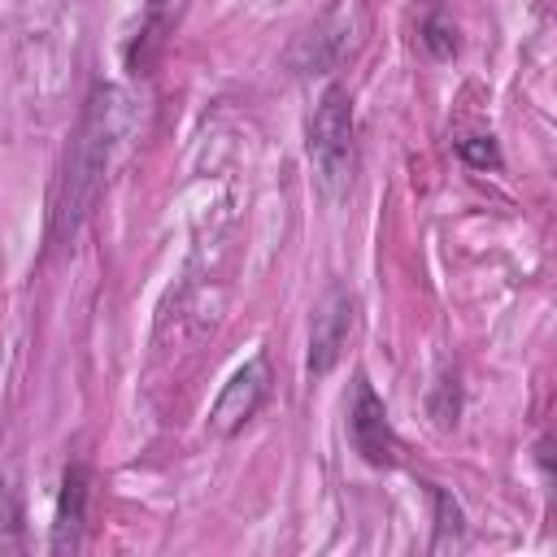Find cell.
<instances>
[{
  "label": "cell",
  "mask_w": 557,
  "mask_h": 557,
  "mask_svg": "<svg viewBox=\"0 0 557 557\" xmlns=\"http://www.w3.org/2000/svg\"><path fill=\"white\" fill-rule=\"evenodd\" d=\"M26 548V509H22V492L9 479V470H0V553H22Z\"/></svg>",
  "instance_id": "cell-10"
},
{
  "label": "cell",
  "mask_w": 557,
  "mask_h": 557,
  "mask_svg": "<svg viewBox=\"0 0 557 557\" xmlns=\"http://www.w3.org/2000/svg\"><path fill=\"white\" fill-rule=\"evenodd\" d=\"M457 413H461V383H457V374L444 370L435 392H431V418L440 426H457Z\"/></svg>",
  "instance_id": "cell-11"
},
{
  "label": "cell",
  "mask_w": 557,
  "mask_h": 557,
  "mask_svg": "<svg viewBox=\"0 0 557 557\" xmlns=\"http://www.w3.org/2000/svg\"><path fill=\"white\" fill-rule=\"evenodd\" d=\"M457 152H461V161L474 165V170H500V165H505L500 144H496L492 135H466V139H457Z\"/></svg>",
  "instance_id": "cell-12"
},
{
  "label": "cell",
  "mask_w": 557,
  "mask_h": 557,
  "mask_svg": "<svg viewBox=\"0 0 557 557\" xmlns=\"http://www.w3.org/2000/svg\"><path fill=\"white\" fill-rule=\"evenodd\" d=\"M113 131H117V91L96 83L87 104H83V117L74 126V139L65 148V165H61L57 200H52V222H48V244H70L83 231V222L91 218L100 187H104Z\"/></svg>",
  "instance_id": "cell-1"
},
{
  "label": "cell",
  "mask_w": 557,
  "mask_h": 557,
  "mask_svg": "<svg viewBox=\"0 0 557 557\" xmlns=\"http://www.w3.org/2000/svg\"><path fill=\"white\" fill-rule=\"evenodd\" d=\"M265 396H270V361H265V352H261V357L244 361V366L231 374V383L222 387V396H218V405H213V413H209L213 435H239V431L257 418V409L265 405Z\"/></svg>",
  "instance_id": "cell-5"
},
{
  "label": "cell",
  "mask_w": 557,
  "mask_h": 557,
  "mask_svg": "<svg viewBox=\"0 0 557 557\" xmlns=\"http://www.w3.org/2000/svg\"><path fill=\"white\" fill-rule=\"evenodd\" d=\"M352 135H357L352 96L344 83H331L309 113V139H305L309 161L326 191H344L352 178Z\"/></svg>",
  "instance_id": "cell-2"
},
{
  "label": "cell",
  "mask_w": 557,
  "mask_h": 557,
  "mask_svg": "<svg viewBox=\"0 0 557 557\" xmlns=\"http://www.w3.org/2000/svg\"><path fill=\"white\" fill-rule=\"evenodd\" d=\"M87 505H91V470L83 461H70L57 492V518H52V553H78L87 544Z\"/></svg>",
  "instance_id": "cell-6"
},
{
  "label": "cell",
  "mask_w": 557,
  "mask_h": 557,
  "mask_svg": "<svg viewBox=\"0 0 557 557\" xmlns=\"http://www.w3.org/2000/svg\"><path fill=\"white\" fill-rule=\"evenodd\" d=\"M187 0H144V17L135 39L126 44V70L131 74H152V65L165 52V39L174 35V26L183 22Z\"/></svg>",
  "instance_id": "cell-7"
},
{
  "label": "cell",
  "mask_w": 557,
  "mask_h": 557,
  "mask_svg": "<svg viewBox=\"0 0 557 557\" xmlns=\"http://www.w3.org/2000/svg\"><path fill=\"white\" fill-rule=\"evenodd\" d=\"M426 496H431V509H435V540H431V548L440 553V548L461 544L466 540V509H461V500L448 487H440V483H426Z\"/></svg>",
  "instance_id": "cell-8"
},
{
  "label": "cell",
  "mask_w": 557,
  "mask_h": 557,
  "mask_svg": "<svg viewBox=\"0 0 557 557\" xmlns=\"http://www.w3.org/2000/svg\"><path fill=\"white\" fill-rule=\"evenodd\" d=\"M348 440L361 453V461H370L374 470H392L400 461V440L392 431L387 405L383 396L370 387L366 374L352 379V405H348Z\"/></svg>",
  "instance_id": "cell-3"
},
{
  "label": "cell",
  "mask_w": 557,
  "mask_h": 557,
  "mask_svg": "<svg viewBox=\"0 0 557 557\" xmlns=\"http://www.w3.org/2000/svg\"><path fill=\"white\" fill-rule=\"evenodd\" d=\"M352 322H357L352 292L339 287V283L326 287L322 300H318V309H313V326H309V361H305V370L313 379H322V374L335 370V361L344 357V344L352 335Z\"/></svg>",
  "instance_id": "cell-4"
},
{
  "label": "cell",
  "mask_w": 557,
  "mask_h": 557,
  "mask_svg": "<svg viewBox=\"0 0 557 557\" xmlns=\"http://www.w3.org/2000/svg\"><path fill=\"white\" fill-rule=\"evenodd\" d=\"M418 39H422V48H426L435 61L457 57V48H461V39H457V22L448 17V9H444L440 0H431L426 13L418 17Z\"/></svg>",
  "instance_id": "cell-9"
}]
</instances>
